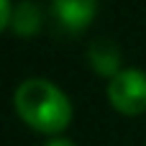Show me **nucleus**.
Here are the masks:
<instances>
[{"label":"nucleus","instance_id":"obj_7","mask_svg":"<svg viewBox=\"0 0 146 146\" xmlns=\"http://www.w3.org/2000/svg\"><path fill=\"white\" fill-rule=\"evenodd\" d=\"M46 146H74V141H69V139H64V136H62V139H51Z\"/></svg>","mask_w":146,"mask_h":146},{"label":"nucleus","instance_id":"obj_5","mask_svg":"<svg viewBox=\"0 0 146 146\" xmlns=\"http://www.w3.org/2000/svg\"><path fill=\"white\" fill-rule=\"evenodd\" d=\"M44 21V10L36 3H21L13 8V18H10V28L21 36H31L41 28Z\"/></svg>","mask_w":146,"mask_h":146},{"label":"nucleus","instance_id":"obj_3","mask_svg":"<svg viewBox=\"0 0 146 146\" xmlns=\"http://www.w3.org/2000/svg\"><path fill=\"white\" fill-rule=\"evenodd\" d=\"M51 13L69 33H77V31H85L90 21L95 18L98 3L95 0H54Z\"/></svg>","mask_w":146,"mask_h":146},{"label":"nucleus","instance_id":"obj_6","mask_svg":"<svg viewBox=\"0 0 146 146\" xmlns=\"http://www.w3.org/2000/svg\"><path fill=\"white\" fill-rule=\"evenodd\" d=\"M10 18H13V8L8 0H0V26H10Z\"/></svg>","mask_w":146,"mask_h":146},{"label":"nucleus","instance_id":"obj_4","mask_svg":"<svg viewBox=\"0 0 146 146\" xmlns=\"http://www.w3.org/2000/svg\"><path fill=\"white\" fill-rule=\"evenodd\" d=\"M87 59L98 74H105L110 80L121 72V49L110 38H95L87 49Z\"/></svg>","mask_w":146,"mask_h":146},{"label":"nucleus","instance_id":"obj_2","mask_svg":"<svg viewBox=\"0 0 146 146\" xmlns=\"http://www.w3.org/2000/svg\"><path fill=\"white\" fill-rule=\"evenodd\" d=\"M108 98L115 110L126 115H139L146 110V72L136 67L121 69L108 82Z\"/></svg>","mask_w":146,"mask_h":146},{"label":"nucleus","instance_id":"obj_1","mask_svg":"<svg viewBox=\"0 0 146 146\" xmlns=\"http://www.w3.org/2000/svg\"><path fill=\"white\" fill-rule=\"evenodd\" d=\"M15 113L41 133H59L72 121V103L69 98L49 80L31 77L23 80L13 92Z\"/></svg>","mask_w":146,"mask_h":146}]
</instances>
